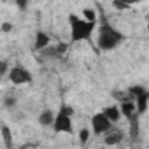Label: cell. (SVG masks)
Here are the masks:
<instances>
[{
	"label": "cell",
	"mask_w": 149,
	"mask_h": 149,
	"mask_svg": "<svg viewBox=\"0 0 149 149\" xmlns=\"http://www.w3.org/2000/svg\"><path fill=\"white\" fill-rule=\"evenodd\" d=\"M68 23H70V44L90 40L95 28H97V23L86 21L84 18H79L77 14H70Z\"/></svg>",
	"instance_id": "cell-1"
},
{
	"label": "cell",
	"mask_w": 149,
	"mask_h": 149,
	"mask_svg": "<svg viewBox=\"0 0 149 149\" xmlns=\"http://www.w3.org/2000/svg\"><path fill=\"white\" fill-rule=\"evenodd\" d=\"M125 40V35L114 28L112 25H109L107 21H104L100 26H98V39H97V44L102 51H112L116 49L121 42Z\"/></svg>",
	"instance_id": "cell-2"
},
{
	"label": "cell",
	"mask_w": 149,
	"mask_h": 149,
	"mask_svg": "<svg viewBox=\"0 0 149 149\" xmlns=\"http://www.w3.org/2000/svg\"><path fill=\"white\" fill-rule=\"evenodd\" d=\"M91 133L93 135H105L107 132L112 130V123L111 119L104 114V112H97L91 116Z\"/></svg>",
	"instance_id": "cell-3"
},
{
	"label": "cell",
	"mask_w": 149,
	"mask_h": 149,
	"mask_svg": "<svg viewBox=\"0 0 149 149\" xmlns=\"http://www.w3.org/2000/svg\"><path fill=\"white\" fill-rule=\"evenodd\" d=\"M9 79L13 84H28L33 81V76L30 74V70H26L23 65H14L9 72Z\"/></svg>",
	"instance_id": "cell-4"
},
{
	"label": "cell",
	"mask_w": 149,
	"mask_h": 149,
	"mask_svg": "<svg viewBox=\"0 0 149 149\" xmlns=\"http://www.w3.org/2000/svg\"><path fill=\"white\" fill-rule=\"evenodd\" d=\"M54 132L56 133H72L74 130V123H72V116L65 114V112H58L56 114V119H54V125H53Z\"/></svg>",
	"instance_id": "cell-5"
},
{
	"label": "cell",
	"mask_w": 149,
	"mask_h": 149,
	"mask_svg": "<svg viewBox=\"0 0 149 149\" xmlns=\"http://www.w3.org/2000/svg\"><path fill=\"white\" fill-rule=\"evenodd\" d=\"M135 107H137V114H146V111H147V105H149V91L146 90L142 95H139L135 100Z\"/></svg>",
	"instance_id": "cell-6"
},
{
	"label": "cell",
	"mask_w": 149,
	"mask_h": 149,
	"mask_svg": "<svg viewBox=\"0 0 149 149\" xmlns=\"http://www.w3.org/2000/svg\"><path fill=\"white\" fill-rule=\"evenodd\" d=\"M104 140H105L107 146H116V144H119V142L123 140V132L118 130L116 126H112V130L105 133V139H104Z\"/></svg>",
	"instance_id": "cell-7"
},
{
	"label": "cell",
	"mask_w": 149,
	"mask_h": 149,
	"mask_svg": "<svg viewBox=\"0 0 149 149\" xmlns=\"http://www.w3.org/2000/svg\"><path fill=\"white\" fill-rule=\"evenodd\" d=\"M119 109H121V114L126 118V121L137 114V107H135V102H133V100H125V102H121Z\"/></svg>",
	"instance_id": "cell-8"
},
{
	"label": "cell",
	"mask_w": 149,
	"mask_h": 149,
	"mask_svg": "<svg viewBox=\"0 0 149 149\" xmlns=\"http://www.w3.org/2000/svg\"><path fill=\"white\" fill-rule=\"evenodd\" d=\"M109 119H111V123L114 125V123H118L121 118H123V114H121V109H119V105H109V107H105L104 111H102Z\"/></svg>",
	"instance_id": "cell-9"
},
{
	"label": "cell",
	"mask_w": 149,
	"mask_h": 149,
	"mask_svg": "<svg viewBox=\"0 0 149 149\" xmlns=\"http://www.w3.org/2000/svg\"><path fill=\"white\" fill-rule=\"evenodd\" d=\"M49 42H51V39H49V35H47L46 32H40V30H39V32L35 33V44H33V46H35L37 51L46 49V47L49 46Z\"/></svg>",
	"instance_id": "cell-10"
},
{
	"label": "cell",
	"mask_w": 149,
	"mask_h": 149,
	"mask_svg": "<svg viewBox=\"0 0 149 149\" xmlns=\"http://www.w3.org/2000/svg\"><path fill=\"white\" fill-rule=\"evenodd\" d=\"M139 121H140V114H135L133 118H130V119H128V125H130V137H132V140H137V139H139V135H140Z\"/></svg>",
	"instance_id": "cell-11"
},
{
	"label": "cell",
	"mask_w": 149,
	"mask_h": 149,
	"mask_svg": "<svg viewBox=\"0 0 149 149\" xmlns=\"http://www.w3.org/2000/svg\"><path fill=\"white\" fill-rule=\"evenodd\" d=\"M54 119H56V114H54L51 109L42 111V114L39 116V123H40L42 126H53V125H54Z\"/></svg>",
	"instance_id": "cell-12"
},
{
	"label": "cell",
	"mask_w": 149,
	"mask_h": 149,
	"mask_svg": "<svg viewBox=\"0 0 149 149\" xmlns=\"http://www.w3.org/2000/svg\"><path fill=\"white\" fill-rule=\"evenodd\" d=\"M2 137H4V144H6V147L11 149V147H13V137H11V130L7 128V125L2 126Z\"/></svg>",
	"instance_id": "cell-13"
},
{
	"label": "cell",
	"mask_w": 149,
	"mask_h": 149,
	"mask_svg": "<svg viewBox=\"0 0 149 149\" xmlns=\"http://www.w3.org/2000/svg\"><path fill=\"white\" fill-rule=\"evenodd\" d=\"M90 133H91V128H81L79 130V142L81 144H86L88 142V139H90Z\"/></svg>",
	"instance_id": "cell-14"
},
{
	"label": "cell",
	"mask_w": 149,
	"mask_h": 149,
	"mask_svg": "<svg viewBox=\"0 0 149 149\" xmlns=\"http://www.w3.org/2000/svg\"><path fill=\"white\" fill-rule=\"evenodd\" d=\"M83 18L86 19V21H93V23H97V14H95V11L93 9H83Z\"/></svg>",
	"instance_id": "cell-15"
},
{
	"label": "cell",
	"mask_w": 149,
	"mask_h": 149,
	"mask_svg": "<svg viewBox=\"0 0 149 149\" xmlns=\"http://www.w3.org/2000/svg\"><path fill=\"white\" fill-rule=\"evenodd\" d=\"M112 7H116V9H119V11H128V9H130V4L119 2V0H114V2H112Z\"/></svg>",
	"instance_id": "cell-16"
},
{
	"label": "cell",
	"mask_w": 149,
	"mask_h": 149,
	"mask_svg": "<svg viewBox=\"0 0 149 149\" xmlns=\"http://www.w3.org/2000/svg\"><path fill=\"white\" fill-rule=\"evenodd\" d=\"M11 70H9V67H7V61L4 60L2 63H0V76H6V74H9Z\"/></svg>",
	"instance_id": "cell-17"
},
{
	"label": "cell",
	"mask_w": 149,
	"mask_h": 149,
	"mask_svg": "<svg viewBox=\"0 0 149 149\" xmlns=\"http://www.w3.org/2000/svg\"><path fill=\"white\" fill-rule=\"evenodd\" d=\"M11 28H13L11 23H2V32H11Z\"/></svg>",
	"instance_id": "cell-18"
},
{
	"label": "cell",
	"mask_w": 149,
	"mask_h": 149,
	"mask_svg": "<svg viewBox=\"0 0 149 149\" xmlns=\"http://www.w3.org/2000/svg\"><path fill=\"white\" fill-rule=\"evenodd\" d=\"M6 105H7V107H13V105H16V100H13V98H7V100H6Z\"/></svg>",
	"instance_id": "cell-19"
},
{
	"label": "cell",
	"mask_w": 149,
	"mask_h": 149,
	"mask_svg": "<svg viewBox=\"0 0 149 149\" xmlns=\"http://www.w3.org/2000/svg\"><path fill=\"white\" fill-rule=\"evenodd\" d=\"M147 30H149V25H147Z\"/></svg>",
	"instance_id": "cell-20"
},
{
	"label": "cell",
	"mask_w": 149,
	"mask_h": 149,
	"mask_svg": "<svg viewBox=\"0 0 149 149\" xmlns=\"http://www.w3.org/2000/svg\"><path fill=\"white\" fill-rule=\"evenodd\" d=\"M147 19H149V14H147Z\"/></svg>",
	"instance_id": "cell-21"
}]
</instances>
